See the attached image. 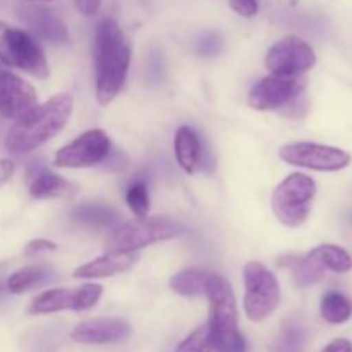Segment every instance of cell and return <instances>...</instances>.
Masks as SVG:
<instances>
[{"instance_id":"cell-11","label":"cell","mask_w":352,"mask_h":352,"mask_svg":"<svg viewBox=\"0 0 352 352\" xmlns=\"http://www.w3.org/2000/svg\"><path fill=\"white\" fill-rule=\"evenodd\" d=\"M305 88L306 81L301 76L285 78V76L268 74L251 88L248 103L251 109L260 110V112L277 110L296 102L302 95Z\"/></svg>"},{"instance_id":"cell-25","label":"cell","mask_w":352,"mask_h":352,"mask_svg":"<svg viewBox=\"0 0 352 352\" xmlns=\"http://www.w3.org/2000/svg\"><path fill=\"white\" fill-rule=\"evenodd\" d=\"M78 222L91 227H110L119 222V213L105 205H82L72 213Z\"/></svg>"},{"instance_id":"cell-12","label":"cell","mask_w":352,"mask_h":352,"mask_svg":"<svg viewBox=\"0 0 352 352\" xmlns=\"http://www.w3.org/2000/svg\"><path fill=\"white\" fill-rule=\"evenodd\" d=\"M38 105L36 89L30 82L9 71H0V113L6 119H21Z\"/></svg>"},{"instance_id":"cell-9","label":"cell","mask_w":352,"mask_h":352,"mask_svg":"<svg viewBox=\"0 0 352 352\" xmlns=\"http://www.w3.org/2000/svg\"><path fill=\"white\" fill-rule=\"evenodd\" d=\"M316 64V54L302 38L289 34L274 43L265 57L268 72L285 78H298Z\"/></svg>"},{"instance_id":"cell-31","label":"cell","mask_w":352,"mask_h":352,"mask_svg":"<svg viewBox=\"0 0 352 352\" xmlns=\"http://www.w3.org/2000/svg\"><path fill=\"white\" fill-rule=\"evenodd\" d=\"M103 0H76V9L85 17H93L98 12Z\"/></svg>"},{"instance_id":"cell-13","label":"cell","mask_w":352,"mask_h":352,"mask_svg":"<svg viewBox=\"0 0 352 352\" xmlns=\"http://www.w3.org/2000/svg\"><path fill=\"white\" fill-rule=\"evenodd\" d=\"M19 17L34 36L57 45L71 43V34L65 24L45 6H38V3L21 6Z\"/></svg>"},{"instance_id":"cell-15","label":"cell","mask_w":352,"mask_h":352,"mask_svg":"<svg viewBox=\"0 0 352 352\" xmlns=\"http://www.w3.org/2000/svg\"><path fill=\"white\" fill-rule=\"evenodd\" d=\"M138 253H105L88 263L81 265L74 270V278H105L122 274L134 267L138 261Z\"/></svg>"},{"instance_id":"cell-2","label":"cell","mask_w":352,"mask_h":352,"mask_svg":"<svg viewBox=\"0 0 352 352\" xmlns=\"http://www.w3.org/2000/svg\"><path fill=\"white\" fill-rule=\"evenodd\" d=\"M74 100L69 93H58L31 112L17 119L6 134V148L12 155L30 153L57 136L72 116Z\"/></svg>"},{"instance_id":"cell-26","label":"cell","mask_w":352,"mask_h":352,"mask_svg":"<svg viewBox=\"0 0 352 352\" xmlns=\"http://www.w3.org/2000/svg\"><path fill=\"white\" fill-rule=\"evenodd\" d=\"M126 201L131 212L136 217L148 215V212H150V195H148V186L144 179H136L127 188Z\"/></svg>"},{"instance_id":"cell-27","label":"cell","mask_w":352,"mask_h":352,"mask_svg":"<svg viewBox=\"0 0 352 352\" xmlns=\"http://www.w3.org/2000/svg\"><path fill=\"white\" fill-rule=\"evenodd\" d=\"M175 352H212V339H210L208 325H201L189 333L177 346Z\"/></svg>"},{"instance_id":"cell-6","label":"cell","mask_w":352,"mask_h":352,"mask_svg":"<svg viewBox=\"0 0 352 352\" xmlns=\"http://www.w3.org/2000/svg\"><path fill=\"white\" fill-rule=\"evenodd\" d=\"M0 60L9 67L28 72L38 79L50 76L47 57L28 31L0 21Z\"/></svg>"},{"instance_id":"cell-20","label":"cell","mask_w":352,"mask_h":352,"mask_svg":"<svg viewBox=\"0 0 352 352\" xmlns=\"http://www.w3.org/2000/svg\"><path fill=\"white\" fill-rule=\"evenodd\" d=\"M52 268L47 265H30L21 270L14 272L9 278H7V291L10 294H24V292L31 291V289L38 287V285L45 284L50 278Z\"/></svg>"},{"instance_id":"cell-16","label":"cell","mask_w":352,"mask_h":352,"mask_svg":"<svg viewBox=\"0 0 352 352\" xmlns=\"http://www.w3.org/2000/svg\"><path fill=\"white\" fill-rule=\"evenodd\" d=\"M28 189L31 198L34 199L64 198L74 192V186L71 182L62 179L60 175L52 174L43 167L28 172Z\"/></svg>"},{"instance_id":"cell-10","label":"cell","mask_w":352,"mask_h":352,"mask_svg":"<svg viewBox=\"0 0 352 352\" xmlns=\"http://www.w3.org/2000/svg\"><path fill=\"white\" fill-rule=\"evenodd\" d=\"M112 150L107 133L102 129H89L62 146L55 153L54 165L60 168H85L102 164Z\"/></svg>"},{"instance_id":"cell-5","label":"cell","mask_w":352,"mask_h":352,"mask_svg":"<svg viewBox=\"0 0 352 352\" xmlns=\"http://www.w3.org/2000/svg\"><path fill=\"white\" fill-rule=\"evenodd\" d=\"M316 195V184L309 175L294 172L275 188L272 195V212L282 226L298 229L308 220Z\"/></svg>"},{"instance_id":"cell-19","label":"cell","mask_w":352,"mask_h":352,"mask_svg":"<svg viewBox=\"0 0 352 352\" xmlns=\"http://www.w3.org/2000/svg\"><path fill=\"white\" fill-rule=\"evenodd\" d=\"M210 275L212 274H208L206 270H201V268H184V270H181L170 278V289L174 292H177L179 296H184V298L206 296Z\"/></svg>"},{"instance_id":"cell-17","label":"cell","mask_w":352,"mask_h":352,"mask_svg":"<svg viewBox=\"0 0 352 352\" xmlns=\"http://www.w3.org/2000/svg\"><path fill=\"white\" fill-rule=\"evenodd\" d=\"M175 160L186 174H195L201 164V141L196 131L189 126H182L174 136Z\"/></svg>"},{"instance_id":"cell-21","label":"cell","mask_w":352,"mask_h":352,"mask_svg":"<svg viewBox=\"0 0 352 352\" xmlns=\"http://www.w3.org/2000/svg\"><path fill=\"white\" fill-rule=\"evenodd\" d=\"M320 313L327 323L342 325V323L349 322L352 316V299L339 291H329L322 298Z\"/></svg>"},{"instance_id":"cell-28","label":"cell","mask_w":352,"mask_h":352,"mask_svg":"<svg viewBox=\"0 0 352 352\" xmlns=\"http://www.w3.org/2000/svg\"><path fill=\"white\" fill-rule=\"evenodd\" d=\"M222 48V38L219 33H206L198 40V52L205 57L219 54Z\"/></svg>"},{"instance_id":"cell-1","label":"cell","mask_w":352,"mask_h":352,"mask_svg":"<svg viewBox=\"0 0 352 352\" xmlns=\"http://www.w3.org/2000/svg\"><path fill=\"white\" fill-rule=\"evenodd\" d=\"M95 93L100 105L107 107L117 98L131 64V43L122 28L110 17L98 23L93 40Z\"/></svg>"},{"instance_id":"cell-29","label":"cell","mask_w":352,"mask_h":352,"mask_svg":"<svg viewBox=\"0 0 352 352\" xmlns=\"http://www.w3.org/2000/svg\"><path fill=\"white\" fill-rule=\"evenodd\" d=\"M230 9L243 17H253L258 14V0H229Z\"/></svg>"},{"instance_id":"cell-8","label":"cell","mask_w":352,"mask_h":352,"mask_svg":"<svg viewBox=\"0 0 352 352\" xmlns=\"http://www.w3.org/2000/svg\"><path fill=\"white\" fill-rule=\"evenodd\" d=\"M282 162L318 172H339L349 167L351 155L337 146L318 143H289L278 151Z\"/></svg>"},{"instance_id":"cell-24","label":"cell","mask_w":352,"mask_h":352,"mask_svg":"<svg viewBox=\"0 0 352 352\" xmlns=\"http://www.w3.org/2000/svg\"><path fill=\"white\" fill-rule=\"evenodd\" d=\"M306 347V330L299 323L285 322L282 325L280 333L272 344L270 352H305Z\"/></svg>"},{"instance_id":"cell-34","label":"cell","mask_w":352,"mask_h":352,"mask_svg":"<svg viewBox=\"0 0 352 352\" xmlns=\"http://www.w3.org/2000/svg\"><path fill=\"white\" fill-rule=\"evenodd\" d=\"M28 2H33V3H38V2H52V0H28Z\"/></svg>"},{"instance_id":"cell-14","label":"cell","mask_w":352,"mask_h":352,"mask_svg":"<svg viewBox=\"0 0 352 352\" xmlns=\"http://www.w3.org/2000/svg\"><path fill=\"white\" fill-rule=\"evenodd\" d=\"M129 323L120 318H95L82 322L71 332V339L78 344L88 346H105V344L122 342L129 337Z\"/></svg>"},{"instance_id":"cell-30","label":"cell","mask_w":352,"mask_h":352,"mask_svg":"<svg viewBox=\"0 0 352 352\" xmlns=\"http://www.w3.org/2000/svg\"><path fill=\"white\" fill-rule=\"evenodd\" d=\"M57 250V244L52 243L47 239H34L31 243H28V246L24 248V256L34 258L41 253H48V251Z\"/></svg>"},{"instance_id":"cell-23","label":"cell","mask_w":352,"mask_h":352,"mask_svg":"<svg viewBox=\"0 0 352 352\" xmlns=\"http://www.w3.org/2000/svg\"><path fill=\"white\" fill-rule=\"evenodd\" d=\"M287 265L291 267L294 282L299 287H309L313 284H318L325 277L327 270L309 253L305 256L294 258Z\"/></svg>"},{"instance_id":"cell-7","label":"cell","mask_w":352,"mask_h":352,"mask_svg":"<svg viewBox=\"0 0 352 352\" xmlns=\"http://www.w3.org/2000/svg\"><path fill=\"white\" fill-rule=\"evenodd\" d=\"M244 313L258 323L267 320L280 305V284L263 263L250 261L244 267Z\"/></svg>"},{"instance_id":"cell-22","label":"cell","mask_w":352,"mask_h":352,"mask_svg":"<svg viewBox=\"0 0 352 352\" xmlns=\"http://www.w3.org/2000/svg\"><path fill=\"white\" fill-rule=\"evenodd\" d=\"M313 258L322 265L325 270L336 272V274H346L352 268V256L342 248L336 244H322L315 250L309 251Z\"/></svg>"},{"instance_id":"cell-18","label":"cell","mask_w":352,"mask_h":352,"mask_svg":"<svg viewBox=\"0 0 352 352\" xmlns=\"http://www.w3.org/2000/svg\"><path fill=\"white\" fill-rule=\"evenodd\" d=\"M79 311V291L76 289H48L31 301V315H50V313Z\"/></svg>"},{"instance_id":"cell-3","label":"cell","mask_w":352,"mask_h":352,"mask_svg":"<svg viewBox=\"0 0 352 352\" xmlns=\"http://www.w3.org/2000/svg\"><path fill=\"white\" fill-rule=\"evenodd\" d=\"M206 298L210 299L208 330L212 352H248V342L239 332L237 302L229 280L219 274L210 275Z\"/></svg>"},{"instance_id":"cell-4","label":"cell","mask_w":352,"mask_h":352,"mask_svg":"<svg viewBox=\"0 0 352 352\" xmlns=\"http://www.w3.org/2000/svg\"><path fill=\"white\" fill-rule=\"evenodd\" d=\"M184 227L167 217H138L112 230L105 243L107 253H136L141 248L174 239Z\"/></svg>"},{"instance_id":"cell-32","label":"cell","mask_w":352,"mask_h":352,"mask_svg":"<svg viewBox=\"0 0 352 352\" xmlns=\"http://www.w3.org/2000/svg\"><path fill=\"white\" fill-rule=\"evenodd\" d=\"M14 170H16V164L10 158H2L0 160V188L10 181Z\"/></svg>"},{"instance_id":"cell-33","label":"cell","mask_w":352,"mask_h":352,"mask_svg":"<svg viewBox=\"0 0 352 352\" xmlns=\"http://www.w3.org/2000/svg\"><path fill=\"white\" fill-rule=\"evenodd\" d=\"M322 352H352V342L347 339H336L323 347Z\"/></svg>"}]
</instances>
